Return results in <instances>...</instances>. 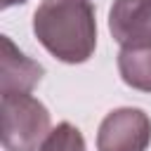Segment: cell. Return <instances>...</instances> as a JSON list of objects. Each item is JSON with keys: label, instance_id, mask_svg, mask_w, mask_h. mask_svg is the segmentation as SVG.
Returning a JSON list of instances; mask_svg holds the SVG:
<instances>
[{"label": "cell", "instance_id": "8", "mask_svg": "<svg viewBox=\"0 0 151 151\" xmlns=\"http://www.w3.org/2000/svg\"><path fill=\"white\" fill-rule=\"evenodd\" d=\"M26 0H0V5L2 7H12V5H24Z\"/></svg>", "mask_w": 151, "mask_h": 151}, {"label": "cell", "instance_id": "7", "mask_svg": "<svg viewBox=\"0 0 151 151\" xmlns=\"http://www.w3.org/2000/svg\"><path fill=\"white\" fill-rule=\"evenodd\" d=\"M38 151H85V139L76 125L64 120L50 130V134L45 137Z\"/></svg>", "mask_w": 151, "mask_h": 151}, {"label": "cell", "instance_id": "1", "mask_svg": "<svg viewBox=\"0 0 151 151\" xmlns=\"http://www.w3.org/2000/svg\"><path fill=\"white\" fill-rule=\"evenodd\" d=\"M38 42L64 64H83L97 47L94 7L87 0H42L33 14Z\"/></svg>", "mask_w": 151, "mask_h": 151}, {"label": "cell", "instance_id": "2", "mask_svg": "<svg viewBox=\"0 0 151 151\" xmlns=\"http://www.w3.org/2000/svg\"><path fill=\"white\" fill-rule=\"evenodd\" d=\"M0 120L5 151H38L50 134V111L31 92L2 94Z\"/></svg>", "mask_w": 151, "mask_h": 151}, {"label": "cell", "instance_id": "5", "mask_svg": "<svg viewBox=\"0 0 151 151\" xmlns=\"http://www.w3.org/2000/svg\"><path fill=\"white\" fill-rule=\"evenodd\" d=\"M45 68L26 57L7 35H0V94H21L31 92Z\"/></svg>", "mask_w": 151, "mask_h": 151}, {"label": "cell", "instance_id": "6", "mask_svg": "<svg viewBox=\"0 0 151 151\" xmlns=\"http://www.w3.org/2000/svg\"><path fill=\"white\" fill-rule=\"evenodd\" d=\"M118 71L125 85L139 92H151V45L142 50H120Z\"/></svg>", "mask_w": 151, "mask_h": 151}, {"label": "cell", "instance_id": "4", "mask_svg": "<svg viewBox=\"0 0 151 151\" xmlns=\"http://www.w3.org/2000/svg\"><path fill=\"white\" fill-rule=\"evenodd\" d=\"M109 31L123 50L151 45V0H113Z\"/></svg>", "mask_w": 151, "mask_h": 151}, {"label": "cell", "instance_id": "3", "mask_svg": "<svg viewBox=\"0 0 151 151\" xmlns=\"http://www.w3.org/2000/svg\"><path fill=\"white\" fill-rule=\"evenodd\" d=\"M151 144V118L134 106L113 109L97 130V151H146Z\"/></svg>", "mask_w": 151, "mask_h": 151}]
</instances>
